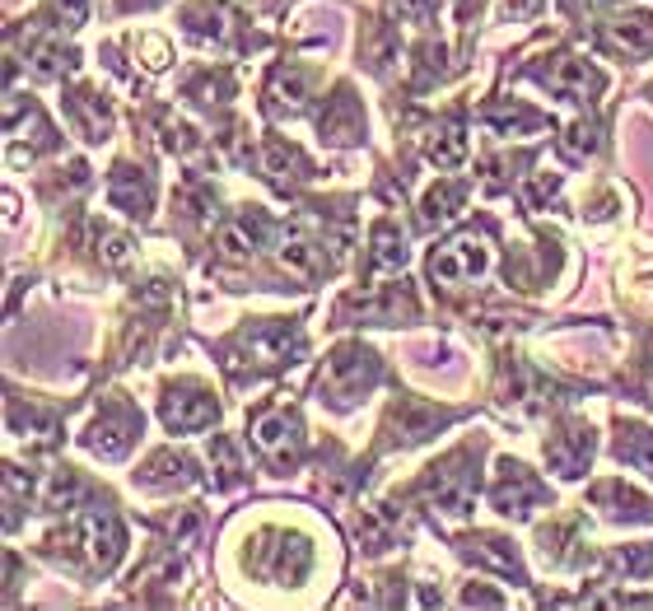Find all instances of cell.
<instances>
[{
  "label": "cell",
  "instance_id": "ac0fdd59",
  "mask_svg": "<svg viewBox=\"0 0 653 611\" xmlns=\"http://www.w3.org/2000/svg\"><path fill=\"white\" fill-rule=\"evenodd\" d=\"M430 160H435L439 169H458V164L467 160V135H462L458 126L435 131V141H430Z\"/></svg>",
  "mask_w": 653,
  "mask_h": 611
},
{
  "label": "cell",
  "instance_id": "d6986e66",
  "mask_svg": "<svg viewBox=\"0 0 653 611\" xmlns=\"http://www.w3.org/2000/svg\"><path fill=\"white\" fill-rule=\"evenodd\" d=\"M471 560H481L490 564V570H500V574H518V556L504 547V541H494V537H481V541H471Z\"/></svg>",
  "mask_w": 653,
  "mask_h": 611
},
{
  "label": "cell",
  "instance_id": "277c9868",
  "mask_svg": "<svg viewBox=\"0 0 653 611\" xmlns=\"http://www.w3.org/2000/svg\"><path fill=\"white\" fill-rule=\"evenodd\" d=\"M486 266H490V247L481 238H458V243H448L435 253L430 276L439 285H467V281H477Z\"/></svg>",
  "mask_w": 653,
  "mask_h": 611
},
{
  "label": "cell",
  "instance_id": "4fadbf2b",
  "mask_svg": "<svg viewBox=\"0 0 653 611\" xmlns=\"http://www.w3.org/2000/svg\"><path fill=\"white\" fill-rule=\"evenodd\" d=\"M612 48H621L625 57H644L653 48V19L649 14H625L612 24Z\"/></svg>",
  "mask_w": 653,
  "mask_h": 611
},
{
  "label": "cell",
  "instance_id": "5bb4252c",
  "mask_svg": "<svg viewBox=\"0 0 653 611\" xmlns=\"http://www.w3.org/2000/svg\"><path fill=\"white\" fill-rule=\"evenodd\" d=\"M616 458L630 462V467H640L653 477V429H640V425H630L621 429V439H616Z\"/></svg>",
  "mask_w": 653,
  "mask_h": 611
},
{
  "label": "cell",
  "instance_id": "d4e9b609",
  "mask_svg": "<svg viewBox=\"0 0 653 611\" xmlns=\"http://www.w3.org/2000/svg\"><path fill=\"white\" fill-rule=\"evenodd\" d=\"M141 52H145L150 71H164V65H169V42L164 38H141Z\"/></svg>",
  "mask_w": 653,
  "mask_h": 611
},
{
  "label": "cell",
  "instance_id": "52a82bcc",
  "mask_svg": "<svg viewBox=\"0 0 653 611\" xmlns=\"http://www.w3.org/2000/svg\"><path fill=\"white\" fill-rule=\"evenodd\" d=\"M262 234H266V220L262 215H253V211H243L229 230L220 234V257H229V262H247L257 253V243H262Z\"/></svg>",
  "mask_w": 653,
  "mask_h": 611
},
{
  "label": "cell",
  "instance_id": "44dd1931",
  "mask_svg": "<svg viewBox=\"0 0 653 611\" xmlns=\"http://www.w3.org/2000/svg\"><path fill=\"white\" fill-rule=\"evenodd\" d=\"M75 495H80V481L71 471H52V477L42 481L38 500H42V509H65V505H75Z\"/></svg>",
  "mask_w": 653,
  "mask_h": 611
},
{
  "label": "cell",
  "instance_id": "603a6c76",
  "mask_svg": "<svg viewBox=\"0 0 653 611\" xmlns=\"http://www.w3.org/2000/svg\"><path fill=\"white\" fill-rule=\"evenodd\" d=\"M99 257H103V266H131V238L103 234L99 238Z\"/></svg>",
  "mask_w": 653,
  "mask_h": 611
},
{
  "label": "cell",
  "instance_id": "30bf717a",
  "mask_svg": "<svg viewBox=\"0 0 653 611\" xmlns=\"http://www.w3.org/2000/svg\"><path fill=\"white\" fill-rule=\"evenodd\" d=\"M547 84L555 89V94H565V99H589L593 89H598V75H593L583 61L560 57V61L551 65V71H547Z\"/></svg>",
  "mask_w": 653,
  "mask_h": 611
},
{
  "label": "cell",
  "instance_id": "9c48e42d",
  "mask_svg": "<svg viewBox=\"0 0 653 611\" xmlns=\"http://www.w3.org/2000/svg\"><path fill=\"white\" fill-rule=\"evenodd\" d=\"M593 500H598L606 513H612V518H635V523H653V500H644V495H635V490H625L621 481L598 486Z\"/></svg>",
  "mask_w": 653,
  "mask_h": 611
},
{
  "label": "cell",
  "instance_id": "7a4b0ae2",
  "mask_svg": "<svg viewBox=\"0 0 653 611\" xmlns=\"http://www.w3.org/2000/svg\"><path fill=\"white\" fill-rule=\"evenodd\" d=\"M430 500L443 513H467L471 509V500H477V471H471L467 452H453V458L430 471Z\"/></svg>",
  "mask_w": 653,
  "mask_h": 611
},
{
  "label": "cell",
  "instance_id": "5b68a950",
  "mask_svg": "<svg viewBox=\"0 0 653 611\" xmlns=\"http://www.w3.org/2000/svg\"><path fill=\"white\" fill-rule=\"evenodd\" d=\"M542 500V486H537L523 467H504L500 481H494V509L500 513H528Z\"/></svg>",
  "mask_w": 653,
  "mask_h": 611
},
{
  "label": "cell",
  "instance_id": "484cf974",
  "mask_svg": "<svg viewBox=\"0 0 653 611\" xmlns=\"http://www.w3.org/2000/svg\"><path fill=\"white\" fill-rule=\"evenodd\" d=\"M61 14H65V24H84V0H61Z\"/></svg>",
  "mask_w": 653,
  "mask_h": 611
},
{
  "label": "cell",
  "instance_id": "6da1fadb",
  "mask_svg": "<svg viewBox=\"0 0 653 611\" xmlns=\"http://www.w3.org/2000/svg\"><path fill=\"white\" fill-rule=\"evenodd\" d=\"M61 541L71 547V556H80L89 564V570H112L122 556V528H118V518L103 513V509L80 513L71 537H61Z\"/></svg>",
  "mask_w": 653,
  "mask_h": 611
},
{
  "label": "cell",
  "instance_id": "4316f807",
  "mask_svg": "<svg viewBox=\"0 0 653 611\" xmlns=\"http://www.w3.org/2000/svg\"><path fill=\"white\" fill-rule=\"evenodd\" d=\"M644 393H649V401H653V369H649V378H644Z\"/></svg>",
  "mask_w": 653,
  "mask_h": 611
},
{
  "label": "cell",
  "instance_id": "7c38bea8",
  "mask_svg": "<svg viewBox=\"0 0 653 611\" xmlns=\"http://www.w3.org/2000/svg\"><path fill=\"white\" fill-rule=\"evenodd\" d=\"M112 206H122L131 215H145L150 211V183L141 177V169H118L112 173Z\"/></svg>",
  "mask_w": 653,
  "mask_h": 611
},
{
  "label": "cell",
  "instance_id": "2e32d148",
  "mask_svg": "<svg viewBox=\"0 0 653 611\" xmlns=\"http://www.w3.org/2000/svg\"><path fill=\"white\" fill-rule=\"evenodd\" d=\"M369 262H374V271H397L401 262H407V243H401V234L392 230V224H378V230H374Z\"/></svg>",
  "mask_w": 653,
  "mask_h": 611
},
{
  "label": "cell",
  "instance_id": "8992f818",
  "mask_svg": "<svg viewBox=\"0 0 653 611\" xmlns=\"http://www.w3.org/2000/svg\"><path fill=\"white\" fill-rule=\"evenodd\" d=\"M164 420L169 429H201V425H211L215 420V401L206 393H196V388H183V393H169L164 401Z\"/></svg>",
  "mask_w": 653,
  "mask_h": 611
},
{
  "label": "cell",
  "instance_id": "ffe728a7",
  "mask_svg": "<svg viewBox=\"0 0 653 611\" xmlns=\"http://www.w3.org/2000/svg\"><path fill=\"white\" fill-rule=\"evenodd\" d=\"M458 206H462V187H453V183H443V187H435L430 196H425V224H443V220H453L458 215Z\"/></svg>",
  "mask_w": 653,
  "mask_h": 611
},
{
  "label": "cell",
  "instance_id": "9a60e30c",
  "mask_svg": "<svg viewBox=\"0 0 653 611\" xmlns=\"http://www.w3.org/2000/svg\"><path fill=\"white\" fill-rule=\"evenodd\" d=\"M84 444L94 452H103V458H122V452L131 448V420H99L94 429H89Z\"/></svg>",
  "mask_w": 653,
  "mask_h": 611
},
{
  "label": "cell",
  "instance_id": "e0dca14e",
  "mask_svg": "<svg viewBox=\"0 0 653 611\" xmlns=\"http://www.w3.org/2000/svg\"><path fill=\"white\" fill-rule=\"evenodd\" d=\"M141 481L145 486H183L187 481V462L177 458V452H154V458L145 462V471H141Z\"/></svg>",
  "mask_w": 653,
  "mask_h": 611
},
{
  "label": "cell",
  "instance_id": "ba28073f",
  "mask_svg": "<svg viewBox=\"0 0 653 611\" xmlns=\"http://www.w3.org/2000/svg\"><path fill=\"white\" fill-rule=\"evenodd\" d=\"M547 458H551V467L560 471V477H579V471L589 467V458H593V435L589 429H570V435H560L555 444H547Z\"/></svg>",
  "mask_w": 653,
  "mask_h": 611
},
{
  "label": "cell",
  "instance_id": "7402d4cb",
  "mask_svg": "<svg viewBox=\"0 0 653 611\" xmlns=\"http://www.w3.org/2000/svg\"><path fill=\"white\" fill-rule=\"evenodd\" d=\"M272 99L280 108H304V75L289 71V65H280V71L272 75Z\"/></svg>",
  "mask_w": 653,
  "mask_h": 611
},
{
  "label": "cell",
  "instance_id": "3957f363",
  "mask_svg": "<svg viewBox=\"0 0 653 611\" xmlns=\"http://www.w3.org/2000/svg\"><path fill=\"white\" fill-rule=\"evenodd\" d=\"M253 444L266 462H276L285 467L289 458H295V448H299V420L289 406H272V411H262L253 420Z\"/></svg>",
  "mask_w": 653,
  "mask_h": 611
},
{
  "label": "cell",
  "instance_id": "cb8c5ba5",
  "mask_svg": "<svg viewBox=\"0 0 653 611\" xmlns=\"http://www.w3.org/2000/svg\"><path fill=\"white\" fill-rule=\"evenodd\" d=\"M589 150H593V126H589V122L570 126V141H565V154H570V160H583Z\"/></svg>",
  "mask_w": 653,
  "mask_h": 611
},
{
  "label": "cell",
  "instance_id": "8fae6325",
  "mask_svg": "<svg viewBox=\"0 0 653 611\" xmlns=\"http://www.w3.org/2000/svg\"><path fill=\"white\" fill-rule=\"evenodd\" d=\"M280 266L289 271V276L313 281L318 276V266H323V247L313 238H304V234H285L280 238Z\"/></svg>",
  "mask_w": 653,
  "mask_h": 611
}]
</instances>
